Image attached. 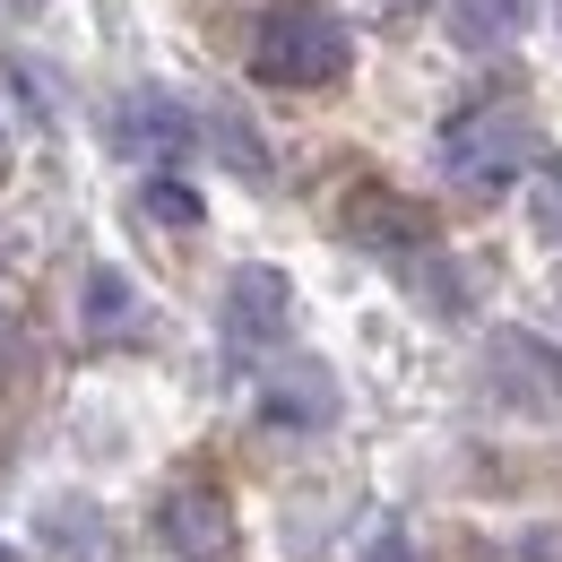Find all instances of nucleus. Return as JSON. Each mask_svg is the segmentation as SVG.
<instances>
[{
	"label": "nucleus",
	"instance_id": "6e6552de",
	"mask_svg": "<svg viewBox=\"0 0 562 562\" xmlns=\"http://www.w3.org/2000/svg\"><path fill=\"white\" fill-rule=\"evenodd\" d=\"M485 363H493V390H502V398H519V407H562V355L537 347L528 329H502L485 347Z\"/></svg>",
	"mask_w": 562,
	"mask_h": 562
},
{
	"label": "nucleus",
	"instance_id": "9b49d317",
	"mask_svg": "<svg viewBox=\"0 0 562 562\" xmlns=\"http://www.w3.org/2000/svg\"><path fill=\"white\" fill-rule=\"evenodd\" d=\"M78 312H87V338H131L139 329V285L122 278L113 260H95L78 285Z\"/></svg>",
	"mask_w": 562,
	"mask_h": 562
},
{
	"label": "nucleus",
	"instance_id": "423d86ee",
	"mask_svg": "<svg viewBox=\"0 0 562 562\" xmlns=\"http://www.w3.org/2000/svg\"><path fill=\"white\" fill-rule=\"evenodd\" d=\"M260 424H278V432H329L338 424V372L329 363H278L269 381H260Z\"/></svg>",
	"mask_w": 562,
	"mask_h": 562
},
{
	"label": "nucleus",
	"instance_id": "ddd939ff",
	"mask_svg": "<svg viewBox=\"0 0 562 562\" xmlns=\"http://www.w3.org/2000/svg\"><path fill=\"white\" fill-rule=\"evenodd\" d=\"M528 234L562 251V173H554V165H537V173H528Z\"/></svg>",
	"mask_w": 562,
	"mask_h": 562
},
{
	"label": "nucleus",
	"instance_id": "20e7f679",
	"mask_svg": "<svg viewBox=\"0 0 562 562\" xmlns=\"http://www.w3.org/2000/svg\"><path fill=\"white\" fill-rule=\"evenodd\" d=\"M113 147L131 156V165H182L191 147H200V122H191V104L182 95H165V87H131L122 95V113H113Z\"/></svg>",
	"mask_w": 562,
	"mask_h": 562
},
{
	"label": "nucleus",
	"instance_id": "2eb2a0df",
	"mask_svg": "<svg viewBox=\"0 0 562 562\" xmlns=\"http://www.w3.org/2000/svg\"><path fill=\"white\" fill-rule=\"evenodd\" d=\"M9 156H18V139H9V113H0V173H9Z\"/></svg>",
	"mask_w": 562,
	"mask_h": 562
},
{
	"label": "nucleus",
	"instance_id": "0eeeda50",
	"mask_svg": "<svg viewBox=\"0 0 562 562\" xmlns=\"http://www.w3.org/2000/svg\"><path fill=\"white\" fill-rule=\"evenodd\" d=\"M347 234L363 243V251H381L390 269H416L424 251H432V225H424V209L390 200V191H355V200H347Z\"/></svg>",
	"mask_w": 562,
	"mask_h": 562
},
{
	"label": "nucleus",
	"instance_id": "dca6fc26",
	"mask_svg": "<svg viewBox=\"0 0 562 562\" xmlns=\"http://www.w3.org/2000/svg\"><path fill=\"white\" fill-rule=\"evenodd\" d=\"M381 562H407V546H398V537H381Z\"/></svg>",
	"mask_w": 562,
	"mask_h": 562
},
{
	"label": "nucleus",
	"instance_id": "f8f14e48",
	"mask_svg": "<svg viewBox=\"0 0 562 562\" xmlns=\"http://www.w3.org/2000/svg\"><path fill=\"white\" fill-rule=\"evenodd\" d=\"M139 209L156 216V225H182V234L209 216V209H200V191H191L182 173H147V182H139Z\"/></svg>",
	"mask_w": 562,
	"mask_h": 562
},
{
	"label": "nucleus",
	"instance_id": "1a4fd4ad",
	"mask_svg": "<svg viewBox=\"0 0 562 562\" xmlns=\"http://www.w3.org/2000/svg\"><path fill=\"white\" fill-rule=\"evenodd\" d=\"M35 537H44L61 562H95L104 554V510H95L87 493H53V502L35 510Z\"/></svg>",
	"mask_w": 562,
	"mask_h": 562
},
{
	"label": "nucleus",
	"instance_id": "f03ea898",
	"mask_svg": "<svg viewBox=\"0 0 562 562\" xmlns=\"http://www.w3.org/2000/svg\"><path fill=\"white\" fill-rule=\"evenodd\" d=\"M347 61H355V44L321 0H278L251 26V70L269 78V87H338Z\"/></svg>",
	"mask_w": 562,
	"mask_h": 562
},
{
	"label": "nucleus",
	"instance_id": "39448f33",
	"mask_svg": "<svg viewBox=\"0 0 562 562\" xmlns=\"http://www.w3.org/2000/svg\"><path fill=\"white\" fill-rule=\"evenodd\" d=\"M156 537H165V554H182V562H225L234 554V502L216 485H173L156 502Z\"/></svg>",
	"mask_w": 562,
	"mask_h": 562
},
{
	"label": "nucleus",
	"instance_id": "4468645a",
	"mask_svg": "<svg viewBox=\"0 0 562 562\" xmlns=\"http://www.w3.org/2000/svg\"><path fill=\"white\" fill-rule=\"evenodd\" d=\"M216 147L234 156V173H243V182H269V147L251 139V122H234V113H216Z\"/></svg>",
	"mask_w": 562,
	"mask_h": 562
},
{
	"label": "nucleus",
	"instance_id": "7ed1b4c3",
	"mask_svg": "<svg viewBox=\"0 0 562 562\" xmlns=\"http://www.w3.org/2000/svg\"><path fill=\"white\" fill-rule=\"evenodd\" d=\"M285 329H294V285H285V269L243 260V269L225 278V347L269 355V347H285Z\"/></svg>",
	"mask_w": 562,
	"mask_h": 562
},
{
	"label": "nucleus",
	"instance_id": "f257e3e1",
	"mask_svg": "<svg viewBox=\"0 0 562 562\" xmlns=\"http://www.w3.org/2000/svg\"><path fill=\"white\" fill-rule=\"evenodd\" d=\"M432 165H441L459 191H510L519 173H537V122H528L510 95H485V104H468V113L441 122Z\"/></svg>",
	"mask_w": 562,
	"mask_h": 562
},
{
	"label": "nucleus",
	"instance_id": "9d476101",
	"mask_svg": "<svg viewBox=\"0 0 562 562\" xmlns=\"http://www.w3.org/2000/svg\"><path fill=\"white\" fill-rule=\"evenodd\" d=\"M528 9L537 0H450V44L459 53H502L528 35Z\"/></svg>",
	"mask_w": 562,
	"mask_h": 562
},
{
	"label": "nucleus",
	"instance_id": "f3484780",
	"mask_svg": "<svg viewBox=\"0 0 562 562\" xmlns=\"http://www.w3.org/2000/svg\"><path fill=\"white\" fill-rule=\"evenodd\" d=\"M0 562H26V554H18V546H0Z\"/></svg>",
	"mask_w": 562,
	"mask_h": 562
}]
</instances>
